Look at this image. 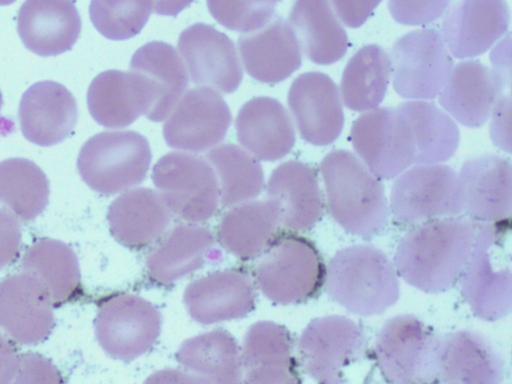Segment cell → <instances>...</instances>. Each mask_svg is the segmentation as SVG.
<instances>
[{"label":"cell","instance_id":"cell-1","mask_svg":"<svg viewBox=\"0 0 512 384\" xmlns=\"http://www.w3.org/2000/svg\"><path fill=\"white\" fill-rule=\"evenodd\" d=\"M475 237L476 226L468 219L454 216L424 221L399 243L396 272L424 292L449 290L465 269Z\"/></svg>","mask_w":512,"mask_h":384},{"label":"cell","instance_id":"cell-2","mask_svg":"<svg viewBox=\"0 0 512 384\" xmlns=\"http://www.w3.org/2000/svg\"><path fill=\"white\" fill-rule=\"evenodd\" d=\"M320 171L331 216L346 231L369 236L382 231L389 208L379 179L349 150L327 154Z\"/></svg>","mask_w":512,"mask_h":384},{"label":"cell","instance_id":"cell-3","mask_svg":"<svg viewBox=\"0 0 512 384\" xmlns=\"http://www.w3.org/2000/svg\"><path fill=\"white\" fill-rule=\"evenodd\" d=\"M329 296L352 313L372 316L399 297L395 266L378 248L353 245L336 252L326 269Z\"/></svg>","mask_w":512,"mask_h":384},{"label":"cell","instance_id":"cell-4","mask_svg":"<svg viewBox=\"0 0 512 384\" xmlns=\"http://www.w3.org/2000/svg\"><path fill=\"white\" fill-rule=\"evenodd\" d=\"M255 267L259 289L271 301L306 302L321 290L326 267L317 247L297 232L276 234Z\"/></svg>","mask_w":512,"mask_h":384},{"label":"cell","instance_id":"cell-5","mask_svg":"<svg viewBox=\"0 0 512 384\" xmlns=\"http://www.w3.org/2000/svg\"><path fill=\"white\" fill-rule=\"evenodd\" d=\"M151 159L148 140L140 133L105 131L84 143L77 168L82 180L92 190L108 196L143 182Z\"/></svg>","mask_w":512,"mask_h":384},{"label":"cell","instance_id":"cell-6","mask_svg":"<svg viewBox=\"0 0 512 384\" xmlns=\"http://www.w3.org/2000/svg\"><path fill=\"white\" fill-rule=\"evenodd\" d=\"M152 180L169 211L187 222H204L217 210L218 181L201 157L170 152L154 165Z\"/></svg>","mask_w":512,"mask_h":384},{"label":"cell","instance_id":"cell-7","mask_svg":"<svg viewBox=\"0 0 512 384\" xmlns=\"http://www.w3.org/2000/svg\"><path fill=\"white\" fill-rule=\"evenodd\" d=\"M354 150L378 179L398 176L415 163L412 126L400 108H374L359 116L350 130Z\"/></svg>","mask_w":512,"mask_h":384},{"label":"cell","instance_id":"cell-8","mask_svg":"<svg viewBox=\"0 0 512 384\" xmlns=\"http://www.w3.org/2000/svg\"><path fill=\"white\" fill-rule=\"evenodd\" d=\"M439 337L415 316L389 319L375 343L376 362L383 378L390 383L435 382Z\"/></svg>","mask_w":512,"mask_h":384},{"label":"cell","instance_id":"cell-9","mask_svg":"<svg viewBox=\"0 0 512 384\" xmlns=\"http://www.w3.org/2000/svg\"><path fill=\"white\" fill-rule=\"evenodd\" d=\"M390 207L401 225L454 217L463 212L458 174L447 165L421 164L394 182Z\"/></svg>","mask_w":512,"mask_h":384},{"label":"cell","instance_id":"cell-10","mask_svg":"<svg viewBox=\"0 0 512 384\" xmlns=\"http://www.w3.org/2000/svg\"><path fill=\"white\" fill-rule=\"evenodd\" d=\"M393 86L408 99H434L453 68L442 33L436 28L411 31L391 49Z\"/></svg>","mask_w":512,"mask_h":384},{"label":"cell","instance_id":"cell-11","mask_svg":"<svg viewBox=\"0 0 512 384\" xmlns=\"http://www.w3.org/2000/svg\"><path fill=\"white\" fill-rule=\"evenodd\" d=\"M160 329L159 311L142 297L116 294L98 306L96 337L115 359L131 361L146 353L156 342Z\"/></svg>","mask_w":512,"mask_h":384},{"label":"cell","instance_id":"cell-12","mask_svg":"<svg viewBox=\"0 0 512 384\" xmlns=\"http://www.w3.org/2000/svg\"><path fill=\"white\" fill-rule=\"evenodd\" d=\"M364 351V336L351 319L330 315L312 320L298 342L299 363L319 383L344 381V370Z\"/></svg>","mask_w":512,"mask_h":384},{"label":"cell","instance_id":"cell-13","mask_svg":"<svg viewBox=\"0 0 512 384\" xmlns=\"http://www.w3.org/2000/svg\"><path fill=\"white\" fill-rule=\"evenodd\" d=\"M475 226L474 245L459 279L461 291L477 317L495 321L506 316L511 309L510 267L506 265L496 268L493 260V249L502 241L509 226Z\"/></svg>","mask_w":512,"mask_h":384},{"label":"cell","instance_id":"cell-14","mask_svg":"<svg viewBox=\"0 0 512 384\" xmlns=\"http://www.w3.org/2000/svg\"><path fill=\"white\" fill-rule=\"evenodd\" d=\"M491 71L479 60H465L452 68L439 103L456 121L477 128L489 119L499 94L510 89V61H494Z\"/></svg>","mask_w":512,"mask_h":384},{"label":"cell","instance_id":"cell-15","mask_svg":"<svg viewBox=\"0 0 512 384\" xmlns=\"http://www.w3.org/2000/svg\"><path fill=\"white\" fill-rule=\"evenodd\" d=\"M231 122V111L218 92L193 88L174 107L163 125V136L171 148L203 152L224 140Z\"/></svg>","mask_w":512,"mask_h":384},{"label":"cell","instance_id":"cell-16","mask_svg":"<svg viewBox=\"0 0 512 384\" xmlns=\"http://www.w3.org/2000/svg\"><path fill=\"white\" fill-rule=\"evenodd\" d=\"M178 49L196 85L229 94L237 90L243 70L233 41L214 26L196 23L179 36Z\"/></svg>","mask_w":512,"mask_h":384},{"label":"cell","instance_id":"cell-17","mask_svg":"<svg viewBox=\"0 0 512 384\" xmlns=\"http://www.w3.org/2000/svg\"><path fill=\"white\" fill-rule=\"evenodd\" d=\"M463 212L475 224L509 226L511 162L496 155L465 161L458 175Z\"/></svg>","mask_w":512,"mask_h":384},{"label":"cell","instance_id":"cell-18","mask_svg":"<svg viewBox=\"0 0 512 384\" xmlns=\"http://www.w3.org/2000/svg\"><path fill=\"white\" fill-rule=\"evenodd\" d=\"M287 102L300 136L316 146L334 142L344 126L338 87L327 74L312 71L291 84Z\"/></svg>","mask_w":512,"mask_h":384},{"label":"cell","instance_id":"cell-19","mask_svg":"<svg viewBox=\"0 0 512 384\" xmlns=\"http://www.w3.org/2000/svg\"><path fill=\"white\" fill-rule=\"evenodd\" d=\"M52 303L43 285L22 272L0 282V328L13 340L36 345L54 327Z\"/></svg>","mask_w":512,"mask_h":384},{"label":"cell","instance_id":"cell-20","mask_svg":"<svg viewBox=\"0 0 512 384\" xmlns=\"http://www.w3.org/2000/svg\"><path fill=\"white\" fill-rule=\"evenodd\" d=\"M510 12L505 0H458L445 14L442 36L456 58L486 52L508 32Z\"/></svg>","mask_w":512,"mask_h":384},{"label":"cell","instance_id":"cell-21","mask_svg":"<svg viewBox=\"0 0 512 384\" xmlns=\"http://www.w3.org/2000/svg\"><path fill=\"white\" fill-rule=\"evenodd\" d=\"M246 72L255 80L276 84L290 77L302 63L301 47L290 24L280 15L238 38Z\"/></svg>","mask_w":512,"mask_h":384},{"label":"cell","instance_id":"cell-22","mask_svg":"<svg viewBox=\"0 0 512 384\" xmlns=\"http://www.w3.org/2000/svg\"><path fill=\"white\" fill-rule=\"evenodd\" d=\"M18 118L24 137L39 146L64 141L78 120L77 103L62 84L45 80L29 87L20 100Z\"/></svg>","mask_w":512,"mask_h":384},{"label":"cell","instance_id":"cell-23","mask_svg":"<svg viewBox=\"0 0 512 384\" xmlns=\"http://www.w3.org/2000/svg\"><path fill=\"white\" fill-rule=\"evenodd\" d=\"M266 194L280 225L288 231L310 230L323 214V198L316 171L300 161H287L271 173Z\"/></svg>","mask_w":512,"mask_h":384},{"label":"cell","instance_id":"cell-24","mask_svg":"<svg viewBox=\"0 0 512 384\" xmlns=\"http://www.w3.org/2000/svg\"><path fill=\"white\" fill-rule=\"evenodd\" d=\"M81 27L71 0H26L17 15V31L24 46L42 57L71 50Z\"/></svg>","mask_w":512,"mask_h":384},{"label":"cell","instance_id":"cell-25","mask_svg":"<svg viewBox=\"0 0 512 384\" xmlns=\"http://www.w3.org/2000/svg\"><path fill=\"white\" fill-rule=\"evenodd\" d=\"M129 69L149 94L151 104L145 117L153 122L165 120L189 85L186 67L176 49L162 41L146 43L133 54Z\"/></svg>","mask_w":512,"mask_h":384},{"label":"cell","instance_id":"cell-26","mask_svg":"<svg viewBox=\"0 0 512 384\" xmlns=\"http://www.w3.org/2000/svg\"><path fill=\"white\" fill-rule=\"evenodd\" d=\"M184 303L195 321L212 324L246 316L254 309L255 294L246 274L228 269L190 283L184 293Z\"/></svg>","mask_w":512,"mask_h":384},{"label":"cell","instance_id":"cell-27","mask_svg":"<svg viewBox=\"0 0 512 384\" xmlns=\"http://www.w3.org/2000/svg\"><path fill=\"white\" fill-rule=\"evenodd\" d=\"M237 138L254 157L277 161L285 157L295 144V130L285 107L268 96L247 101L235 121Z\"/></svg>","mask_w":512,"mask_h":384},{"label":"cell","instance_id":"cell-28","mask_svg":"<svg viewBox=\"0 0 512 384\" xmlns=\"http://www.w3.org/2000/svg\"><path fill=\"white\" fill-rule=\"evenodd\" d=\"M503 363L481 335L458 331L439 337L436 383H500Z\"/></svg>","mask_w":512,"mask_h":384},{"label":"cell","instance_id":"cell-29","mask_svg":"<svg viewBox=\"0 0 512 384\" xmlns=\"http://www.w3.org/2000/svg\"><path fill=\"white\" fill-rule=\"evenodd\" d=\"M248 383H300L298 364L292 354V338L286 327L270 321L253 324L242 351Z\"/></svg>","mask_w":512,"mask_h":384},{"label":"cell","instance_id":"cell-30","mask_svg":"<svg viewBox=\"0 0 512 384\" xmlns=\"http://www.w3.org/2000/svg\"><path fill=\"white\" fill-rule=\"evenodd\" d=\"M92 118L106 128H124L148 113L150 98L141 80L131 71L107 70L98 74L87 91Z\"/></svg>","mask_w":512,"mask_h":384},{"label":"cell","instance_id":"cell-31","mask_svg":"<svg viewBox=\"0 0 512 384\" xmlns=\"http://www.w3.org/2000/svg\"><path fill=\"white\" fill-rule=\"evenodd\" d=\"M171 212L154 190L132 189L109 206L107 219L113 237L122 245L141 249L163 234Z\"/></svg>","mask_w":512,"mask_h":384},{"label":"cell","instance_id":"cell-32","mask_svg":"<svg viewBox=\"0 0 512 384\" xmlns=\"http://www.w3.org/2000/svg\"><path fill=\"white\" fill-rule=\"evenodd\" d=\"M288 23L310 61L328 65L346 54L348 36L329 0H295Z\"/></svg>","mask_w":512,"mask_h":384},{"label":"cell","instance_id":"cell-33","mask_svg":"<svg viewBox=\"0 0 512 384\" xmlns=\"http://www.w3.org/2000/svg\"><path fill=\"white\" fill-rule=\"evenodd\" d=\"M22 272L34 276L45 288L53 307L75 301L82 293L78 259L65 243L41 238L25 252Z\"/></svg>","mask_w":512,"mask_h":384},{"label":"cell","instance_id":"cell-34","mask_svg":"<svg viewBox=\"0 0 512 384\" xmlns=\"http://www.w3.org/2000/svg\"><path fill=\"white\" fill-rule=\"evenodd\" d=\"M212 233L196 225H178L170 230L147 256L150 278L170 284L199 269L213 248Z\"/></svg>","mask_w":512,"mask_h":384},{"label":"cell","instance_id":"cell-35","mask_svg":"<svg viewBox=\"0 0 512 384\" xmlns=\"http://www.w3.org/2000/svg\"><path fill=\"white\" fill-rule=\"evenodd\" d=\"M175 357L182 368L197 377V382L238 383L241 380L237 343L224 329L186 340Z\"/></svg>","mask_w":512,"mask_h":384},{"label":"cell","instance_id":"cell-36","mask_svg":"<svg viewBox=\"0 0 512 384\" xmlns=\"http://www.w3.org/2000/svg\"><path fill=\"white\" fill-rule=\"evenodd\" d=\"M280 225L274 205L253 201L226 212L218 227V239L229 252L243 260L261 255Z\"/></svg>","mask_w":512,"mask_h":384},{"label":"cell","instance_id":"cell-37","mask_svg":"<svg viewBox=\"0 0 512 384\" xmlns=\"http://www.w3.org/2000/svg\"><path fill=\"white\" fill-rule=\"evenodd\" d=\"M390 73L389 55L380 45L360 48L342 74L340 91L344 105L357 112L376 108L385 97Z\"/></svg>","mask_w":512,"mask_h":384},{"label":"cell","instance_id":"cell-38","mask_svg":"<svg viewBox=\"0 0 512 384\" xmlns=\"http://www.w3.org/2000/svg\"><path fill=\"white\" fill-rule=\"evenodd\" d=\"M49 193V181L34 162L25 158L0 162V209L28 222L46 208Z\"/></svg>","mask_w":512,"mask_h":384},{"label":"cell","instance_id":"cell-39","mask_svg":"<svg viewBox=\"0 0 512 384\" xmlns=\"http://www.w3.org/2000/svg\"><path fill=\"white\" fill-rule=\"evenodd\" d=\"M413 129L416 156L414 164H435L456 152L460 132L451 117L434 103L408 101L399 104Z\"/></svg>","mask_w":512,"mask_h":384},{"label":"cell","instance_id":"cell-40","mask_svg":"<svg viewBox=\"0 0 512 384\" xmlns=\"http://www.w3.org/2000/svg\"><path fill=\"white\" fill-rule=\"evenodd\" d=\"M206 159L212 166L223 207H230L258 196L264 186L259 161L241 147L227 143L211 149Z\"/></svg>","mask_w":512,"mask_h":384},{"label":"cell","instance_id":"cell-41","mask_svg":"<svg viewBox=\"0 0 512 384\" xmlns=\"http://www.w3.org/2000/svg\"><path fill=\"white\" fill-rule=\"evenodd\" d=\"M150 0H91L90 20L110 40H127L141 32L152 13Z\"/></svg>","mask_w":512,"mask_h":384},{"label":"cell","instance_id":"cell-42","mask_svg":"<svg viewBox=\"0 0 512 384\" xmlns=\"http://www.w3.org/2000/svg\"><path fill=\"white\" fill-rule=\"evenodd\" d=\"M279 0H207L213 18L223 27L248 33L265 25Z\"/></svg>","mask_w":512,"mask_h":384},{"label":"cell","instance_id":"cell-43","mask_svg":"<svg viewBox=\"0 0 512 384\" xmlns=\"http://www.w3.org/2000/svg\"><path fill=\"white\" fill-rule=\"evenodd\" d=\"M450 2L451 0H389L388 8L398 23L420 26L442 16Z\"/></svg>","mask_w":512,"mask_h":384},{"label":"cell","instance_id":"cell-44","mask_svg":"<svg viewBox=\"0 0 512 384\" xmlns=\"http://www.w3.org/2000/svg\"><path fill=\"white\" fill-rule=\"evenodd\" d=\"M21 249V229L18 219L0 209V269L12 264Z\"/></svg>","mask_w":512,"mask_h":384},{"label":"cell","instance_id":"cell-45","mask_svg":"<svg viewBox=\"0 0 512 384\" xmlns=\"http://www.w3.org/2000/svg\"><path fill=\"white\" fill-rule=\"evenodd\" d=\"M382 0H331L341 21L350 28L360 27Z\"/></svg>","mask_w":512,"mask_h":384},{"label":"cell","instance_id":"cell-46","mask_svg":"<svg viewBox=\"0 0 512 384\" xmlns=\"http://www.w3.org/2000/svg\"><path fill=\"white\" fill-rule=\"evenodd\" d=\"M22 355L7 338L0 335V384L14 381L19 376Z\"/></svg>","mask_w":512,"mask_h":384},{"label":"cell","instance_id":"cell-47","mask_svg":"<svg viewBox=\"0 0 512 384\" xmlns=\"http://www.w3.org/2000/svg\"><path fill=\"white\" fill-rule=\"evenodd\" d=\"M152 11L162 16H176L194 0H150Z\"/></svg>","mask_w":512,"mask_h":384},{"label":"cell","instance_id":"cell-48","mask_svg":"<svg viewBox=\"0 0 512 384\" xmlns=\"http://www.w3.org/2000/svg\"><path fill=\"white\" fill-rule=\"evenodd\" d=\"M16 0H0V6L10 5Z\"/></svg>","mask_w":512,"mask_h":384},{"label":"cell","instance_id":"cell-49","mask_svg":"<svg viewBox=\"0 0 512 384\" xmlns=\"http://www.w3.org/2000/svg\"><path fill=\"white\" fill-rule=\"evenodd\" d=\"M2 105H3V98H2V93L0 91V110L2 108Z\"/></svg>","mask_w":512,"mask_h":384}]
</instances>
